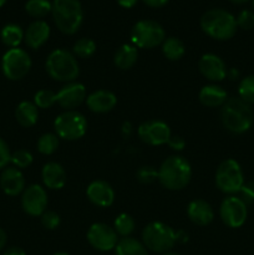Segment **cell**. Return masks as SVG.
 <instances>
[{"label":"cell","instance_id":"37","mask_svg":"<svg viewBox=\"0 0 254 255\" xmlns=\"http://www.w3.org/2000/svg\"><path fill=\"white\" fill-rule=\"evenodd\" d=\"M41 223L49 231H54L60 226V216L54 211H45L41 214Z\"/></svg>","mask_w":254,"mask_h":255},{"label":"cell","instance_id":"47","mask_svg":"<svg viewBox=\"0 0 254 255\" xmlns=\"http://www.w3.org/2000/svg\"><path fill=\"white\" fill-rule=\"evenodd\" d=\"M239 72L237 71V69H229L228 71H227V76L229 77L231 80H236L237 77H238Z\"/></svg>","mask_w":254,"mask_h":255},{"label":"cell","instance_id":"35","mask_svg":"<svg viewBox=\"0 0 254 255\" xmlns=\"http://www.w3.org/2000/svg\"><path fill=\"white\" fill-rule=\"evenodd\" d=\"M12 164L16 167L17 169L27 168L30 164L32 163V154L26 149H17L14 153H11V159H10Z\"/></svg>","mask_w":254,"mask_h":255},{"label":"cell","instance_id":"39","mask_svg":"<svg viewBox=\"0 0 254 255\" xmlns=\"http://www.w3.org/2000/svg\"><path fill=\"white\" fill-rule=\"evenodd\" d=\"M241 197L239 198L244 202V203H252L254 202V182H248L244 183L243 187L239 191Z\"/></svg>","mask_w":254,"mask_h":255},{"label":"cell","instance_id":"27","mask_svg":"<svg viewBox=\"0 0 254 255\" xmlns=\"http://www.w3.org/2000/svg\"><path fill=\"white\" fill-rule=\"evenodd\" d=\"M162 52L171 61H178L184 56L186 47H184V44L178 37H167L162 42Z\"/></svg>","mask_w":254,"mask_h":255},{"label":"cell","instance_id":"9","mask_svg":"<svg viewBox=\"0 0 254 255\" xmlns=\"http://www.w3.org/2000/svg\"><path fill=\"white\" fill-rule=\"evenodd\" d=\"M216 184L226 194L239 193L244 184V176L238 162L232 158L222 162L216 172Z\"/></svg>","mask_w":254,"mask_h":255},{"label":"cell","instance_id":"10","mask_svg":"<svg viewBox=\"0 0 254 255\" xmlns=\"http://www.w3.org/2000/svg\"><path fill=\"white\" fill-rule=\"evenodd\" d=\"M2 74L11 81L22 80L31 69V59L25 50L14 47L4 54L1 60Z\"/></svg>","mask_w":254,"mask_h":255},{"label":"cell","instance_id":"43","mask_svg":"<svg viewBox=\"0 0 254 255\" xmlns=\"http://www.w3.org/2000/svg\"><path fill=\"white\" fill-rule=\"evenodd\" d=\"M4 255H26L24 249L19 248V247H10L4 252Z\"/></svg>","mask_w":254,"mask_h":255},{"label":"cell","instance_id":"20","mask_svg":"<svg viewBox=\"0 0 254 255\" xmlns=\"http://www.w3.org/2000/svg\"><path fill=\"white\" fill-rule=\"evenodd\" d=\"M187 214L196 226H208L214 218V211L211 204L204 199H194L187 207Z\"/></svg>","mask_w":254,"mask_h":255},{"label":"cell","instance_id":"38","mask_svg":"<svg viewBox=\"0 0 254 255\" xmlns=\"http://www.w3.org/2000/svg\"><path fill=\"white\" fill-rule=\"evenodd\" d=\"M237 25L243 30H251L254 27V12L251 10H243L237 17Z\"/></svg>","mask_w":254,"mask_h":255},{"label":"cell","instance_id":"1","mask_svg":"<svg viewBox=\"0 0 254 255\" xmlns=\"http://www.w3.org/2000/svg\"><path fill=\"white\" fill-rule=\"evenodd\" d=\"M221 120L227 131L237 134L244 133L253 125V110L251 105L239 97H232L222 106Z\"/></svg>","mask_w":254,"mask_h":255},{"label":"cell","instance_id":"23","mask_svg":"<svg viewBox=\"0 0 254 255\" xmlns=\"http://www.w3.org/2000/svg\"><path fill=\"white\" fill-rule=\"evenodd\" d=\"M198 99L201 104L207 107H222L228 100V95L223 87L212 84L202 87Z\"/></svg>","mask_w":254,"mask_h":255},{"label":"cell","instance_id":"29","mask_svg":"<svg viewBox=\"0 0 254 255\" xmlns=\"http://www.w3.org/2000/svg\"><path fill=\"white\" fill-rule=\"evenodd\" d=\"M134 227H136V222H134L133 217L129 216L127 213H121L116 219H115V231L119 236H121L122 238H126L129 237L134 231Z\"/></svg>","mask_w":254,"mask_h":255},{"label":"cell","instance_id":"33","mask_svg":"<svg viewBox=\"0 0 254 255\" xmlns=\"http://www.w3.org/2000/svg\"><path fill=\"white\" fill-rule=\"evenodd\" d=\"M239 99L246 101L247 104H254V75H249L242 79L238 86Z\"/></svg>","mask_w":254,"mask_h":255},{"label":"cell","instance_id":"6","mask_svg":"<svg viewBox=\"0 0 254 255\" xmlns=\"http://www.w3.org/2000/svg\"><path fill=\"white\" fill-rule=\"evenodd\" d=\"M142 243L154 253H167L177 243L176 232L162 222H152L142 231Z\"/></svg>","mask_w":254,"mask_h":255},{"label":"cell","instance_id":"32","mask_svg":"<svg viewBox=\"0 0 254 255\" xmlns=\"http://www.w3.org/2000/svg\"><path fill=\"white\" fill-rule=\"evenodd\" d=\"M96 51V44L94 40L89 39V37H82L79 39L74 44L72 47V52H74L75 57H81V59H87V57L92 56Z\"/></svg>","mask_w":254,"mask_h":255},{"label":"cell","instance_id":"46","mask_svg":"<svg viewBox=\"0 0 254 255\" xmlns=\"http://www.w3.org/2000/svg\"><path fill=\"white\" fill-rule=\"evenodd\" d=\"M5 244H6V233H5V231H2L0 228V251L4 248Z\"/></svg>","mask_w":254,"mask_h":255},{"label":"cell","instance_id":"26","mask_svg":"<svg viewBox=\"0 0 254 255\" xmlns=\"http://www.w3.org/2000/svg\"><path fill=\"white\" fill-rule=\"evenodd\" d=\"M115 253L116 255H148V249L142 242L132 237H126L120 239L115 248Z\"/></svg>","mask_w":254,"mask_h":255},{"label":"cell","instance_id":"51","mask_svg":"<svg viewBox=\"0 0 254 255\" xmlns=\"http://www.w3.org/2000/svg\"><path fill=\"white\" fill-rule=\"evenodd\" d=\"M55 255H69L67 253H56Z\"/></svg>","mask_w":254,"mask_h":255},{"label":"cell","instance_id":"13","mask_svg":"<svg viewBox=\"0 0 254 255\" xmlns=\"http://www.w3.org/2000/svg\"><path fill=\"white\" fill-rule=\"evenodd\" d=\"M87 241L96 251L109 252L116 248L119 243V234L109 224L95 223L87 232Z\"/></svg>","mask_w":254,"mask_h":255},{"label":"cell","instance_id":"3","mask_svg":"<svg viewBox=\"0 0 254 255\" xmlns=\"http://www.w3.org/2000/svg\"><path fill=\"white\" fill-rule=\"evenodd\" d=\"M201 27L212 39L224 41L236 35L238 25L236 17L227 10L212 9L202 15Z\"/></svg>","mask_w":254,"mask_h":255},{"label":"cell","instance_id":"24","mask_svg":"<svg viewBox=\"0 0 254 255\" xmlns=\"http://www.w3.org/2000/svg\"><path fill=\"white\" fill-rule=\"evenodd\" d=\"M15 119L20 126L31 127L37 122L39 110L35 106L34 102L22 101L17 105L16 110H15Z\"/></svg>","mask_w":254,"mask_h":255},{"label":"cell","instance_id":"50","mask_svg":"<svg viewBox=\"0 0 254 255\" xmlns=\"http://www.w3.org/2000/svg\"><path fill=\"white\" fill-rule=\"evenodd\" d=\"M5 2H6V0H0V7H1Z\"/></svg>","mask_w":254,"mask_h":255},{"label":"cell","instance_id":"40","mask_svg":"<svg viewBox=\"0 0 254 255\" xmlns=\"http://www.w3.org/2000/svg\"><path fill=\"white\" fill-rule=\"evenodd\" d=\"M11 159V152L9 146L2 138H0V169L5 168Z\"/></svg>","mask_w":254,"mask_h":255},{"label":"cell","instance_id":"25","mask_svg":"<svg viewBox=\"0 0 254 255\" xmlns=\"http://www.w3.org/2000/svg\"><path fill=\"white\" fill-rule=\"evenodd\" d=\"M138 59V51L134 45L125 44L120 47L114 56V62L120 70H129Z\"/></svg>","mask_w":254,"mask_h":255},{"label":"cell","instance_id":"4","mask_svg":"<svg viewBox=\"0 0 254 255\" xmlns=\"http://www.w3.org/2000/svg\"><path fill=\"white\" fill-rule=\"evenodd\" d=\"M51 12L57 29L66 35L75 34L84 20V11L79 0H54Z\"/></svg>","mask_w":254,"mask_h":255},{"label":"cell","instance_id":"11","mask_svg":"<svg viewBox=\"0 0 254 255\" xmlns=\"http://www.w3.org/2000/svg\"><path fill=\"white\" fill-rule=\"evenodd\" d=\"M222 222L229 228H239L243 226L248 217L247 204L239 197L229 196L223 199L219 207Z\"/></svg>","mask_w":254,"mask_h":255},{"label":"cell","instance_id":"36","mask_svg":"<svg viewBox=\"0 0 254 255\" xmlns=\"http://www.w3.org/2000/svg\"><path fill=\"white\" fill-rule=\"evenodd\" d=\"M138 182L143 184H151L158 179V171L154 167L143 166L137 171L136 173Z\"/></svg>","mask_w":254,"mask_h":255},{"label":"cell","instance_id":"31","mask_svg":"<svg viewBox=\"0 0 254 255\" xmlns=\"http://www.w3.org/2000/svg\"><path fill=\"white\" fill-rule=\"evenodd\" d=\"M59 148V137L54 133H45L37 141V151L45 156L55 153Z\"/></svg>","mask_w":254,"mask_h":255},{"label":"cell","instance_id":"16","mask_svg":"<svg viewBox=\"0 0 254 255\" xmlns=\"http://www.w3.org/2000/svg\"><path fill=\"white\" fill-rule=\"evenodd\" d=\"M198 69L207 80L213 82L226 79L227 71H228L223 60L214 54H204L199 59Z\"/></svg>","mask_w":254,"mask_h":255},{"label":"cell","instance_id":"48","mask_svg":"<svg viewBox=\"0 0 254 255\" xmlns=\"http://www.w3.org/2000/svg\"><path fill=\"white\" fill-rule=\"evenodd\" d=\"M231 2H233V4H244V2L249 1V0H229Z\"/></svg>","mask_w":254,"mask_h":255},{"label":"cell","instance_id":"5","mask_svg":"<svg viewBox=\"0 0 254 255\" xmlns=\"http://www.w3.org/2000/svg\"><path fill=\"white\" fill-rule=\"evenodd\" d=\"M46 71L56 81L72 82L80 74V66L74 54L64 49H56L46 59Z\"/></svg>","mask_w":254,"mask_h":255},{"label":"cell","instance_id":"18","mask_svg":"<svg viewBox=\"0 0 254 255\" xmlns=\"http://www.w3.org/2000/svg\"><path fill=\"white\" fill-rule=\"evenodd\" d=\"M0 187L5 194L11 197L19 196L25 191V178L16 167H7L0 176Z\"/></svg>","mask_w":254,"mask_h":255},{"label":"cell","instance_id":"15","mask_svg":"<svg viewBox=\"0 0 254 255\" xmlns=\"http://www.w3.org/2000/svg\"><path fill=\"white\" fill-rule=\"evenodd\" d=\"M86 100V87L80 82H69L56 94V102L66 111L76 109Z\"/></svg>","mask_w":254,"mask_h":255},{"label":"cell","instance_id":"17","mask_svg":"<svg viewBox=\"0 0 254 255\" xmlns=\"http://www.w3.org/2000/svg\"><path fill=\"white\" fill-rule=\"evenodd\" d=\"M86 194L91 203L97 207H102V208L112 206L115 201V192L112 187L107 182L101 181V179L91 182L87 187Z\"/></svg>","mask_w":254,"mask_h":255},{"label":"cell","instance_id":"41","mask_svg":"<svg viewBox=\"0 0 254 255\" xmlns=\"http://www.w3.org/2000/svg\"><path fill=\"white\" fill-rule=\"evenodd\" d=\"M167 144H168L173 151H182V149L186 147V141H184L183 137L181 136H171V138L168 139Z\"/></svg>","mask_w":254,"mask_h":255},{"label":"cell","instance_id":"14","mask_svg":"<svg viewBox=\"0 0 254 255\" xmlns=\"http://www.w3.org/2000/svg\"><path fill=\"white\" fill-rule=\"evenodd\" d=\"M21 207L25 213L40 217L47 207V193L40 184H31L22 192Z\"/></svg>","mask_w":254,"mask_h":255},{"label":"cell","instance_id":"19","mask_svg":"<svg viewBox=\"0 0 254 255\" xmlns=\"http://www.w3.org/2000/svg\"><path fill=\"white\" fill-rule=\"evenodd\" d=\"M117 104V97L109 90H97L86 97V105L95 114H106Z\"/></svg>","mask_w":254,"mask_h":255},{"label":"cell","instance_id":"7","mask_svg":"<svg viewBox=\"0 0 254 255\" xmlns=\"http://www.w3.org/2000/svg\"><path fill=\"white\" fill-rule=\"evenodd\" d=\"M54 128L59 138L75 141L86 133L87 121L84 115L71 110L62 112L55 119Z\"/></svg>","mask_w":254,"mask_h":255},{"label":"cell","instance_id":"45","mask_svg":"<svg viewBox=\"0 0 254 255\" xmlns=\"http://www.w3.org/2000/svg\"><path fill=\"white\" fill-rule=\"evenodd\" d=\"M176 238L177 242H181V243H184V242L188 241V236H187V233H184L183 231L176 232Z\"/></svg>","mask_w":254,"mask_h":255},{"label":"cell","instance_id":"21","mask_svg":"<svg viewBox=\"0 0 254 255\" xmlns=\"http://www.w3.org/2000/svg\"><path fill=\"white\" fill-rule=\"evenodd\" d=\"M41 178L45 187L49 189H61L66 184L67 176L64 167L56 162H49L41 171Z\"/></svg>","mask_w":254,"mask_h":255},{"label":"cell","instance_id":"22","mask_svg":"<svg viewBox=\"0 0 254 255\" xmlns=\"http://www.w3.org/2000/svg\"><path fill=\"white\" fill-rule=\"evenodd\" d=\"M50 36V26L42 20L31 22L24 32L25 44L32 50H37L47 41Z\"/></svg>","mask_w":254,"mask_h":255},{"label":"cell","instance_id":"12","mask_svg":"<svg viewBox=\"0 0 254 255\" xmlns=\"http://www.w3.org/2000/svg\"><path fill=\"white\" fill-rule=\"evenodd\" d=\"M139 139L149 146H162L167 144L171 138V128L168 125L159 120H149L142 122L137 129Z\"/></svg>","mask_w":254,"mask_h":255},{"label":"cell","instance_id":"28","mask_svg":"<svg viewBox=\"0 0 254 255\" xmlns=\"http://www.w3.org/2000/svg\"><path fill=\"white\" fill-rule=\"evenodd\" d=\"M1 41L5 46L14 49L20 45V42L24 39V31L21 27L16 24H7L1 30Z\"/></svg>","mask_w":254,"mask_h":255},{"label":"cell","instance_id":"34","mask_svg":"<svg viewBox=\"0 0 254 255\" xmlns=\"http://www.w3.org/2000/svg\"><path fill=\"white\" fill-rule=\"evenodd\" d=\"M34 104L37 109H50L56 104V92L51 90H40L35 94Z\"/></svg>","mask_w":254,"mask_h":255},{"label":"cell","instance_id":"30","mask_svg":"<svg viewBox=\"0 0 254 255\" xmlns=\"http://www.w3.org/2000/svg\"><path fill=\"white\" fill-rule=\"evenodd\" d=\"M27 14L31 15L32 17H44L49 12H51L52 4L49 0H29L25 5Z\"/></svg>","mask_w":254,"mask_h":255},{"label":"cell","instance_id":"42","mask_svg":"<svg viewBox=\"0 0 254 255\" xmlns=\"http://www.w3.org/2000/svg\"><path fill=\"white\" fill-rule=\"evenodd\" d=\"M168 1L169 0H143L144 4L148 5V6H151V7L164 6V5H166Z\"/></svg>","mask_w":254,"mask_h":255},{"label":"cell","instance_id":"44","mask_svg":"<svg viewBox=\"0 0 254 255\" xmlns=\"http://www.w3.org/2000/svg\"><path fill=\"white\" fill-rule=\"evenodd\" d=\"M117 2H119L122 7H127V9H129V7L136 5L137 0H117Z\"/></svg>","mask_w":254,"mask_h":255},{"label":"cell","instance_id":"8","mask_svg":"<svg viewBox=\"0 0 254 255\" xmlns=\"http://www.w3.org/2000/svg\"><path fill=\"white\" fill-rule=\"evenodd\" d=\"M166 39L164 29L154 20H141L132 27L131 40L136 47L153 49Z\"/></svg>","mask_w":254,"mask_h":255},{"label":"cell","instance_id":"52","mask_svg":"<svg viewBox=\"0 0 254 255\" xmlns=\"http://www.w3.org/2000/svg\"><path fill=\"white\" fill-rule=\"evenodd\" d=\"M253 7H254V0H253Z\"/></svg>","mask_w":254,"mask_h":255},{"label":"cell","instance_id":"49","mask_svg":"<svg viewBox=\"0 0 254 255\" xmlns=\"http://www.w3.org/2000/svg\"><path fill=\"white\" fill-rule=\"evenodd\" d=\"M162 255H179V254L173 253V252H167V253H163Z\"/></svg>","mask_w":254,"mask_h":255},{"label":"cell","instance_id":"2","mask_svg":"<svg viewBox=\"0 0 254 255\" xmlns=\"http://www.w3.org/2000/svg\"><path fill=\"white\" fill-rule=\"evenodd\" d=\"M192 178V167L187 158L171 156L162 162L158 169V181L169 191H181L188 186Z\"/></svg>","mask_w":254,"mask_h":255}]
</instances>
